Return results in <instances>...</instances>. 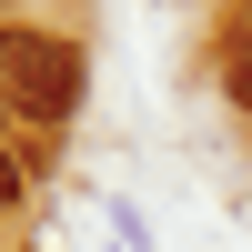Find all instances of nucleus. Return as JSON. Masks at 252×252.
Instances as JSON below:
<instances>
[{
  "mask_svg": "<svg viewBox=\"0 0 252 252\" xmlns=\"http://www.w3.org/2000/svg\"><path fill=\"white\" fill-rule=\"evenodd\" d=\"M0 121H10V101H0Z\"/></svg>",
  "mask_w": 252,
  "mask_h": 252,
  "instance_id": "4",
  "label": "nucleus"
},
{
  "mask_svg": "<svg viewBox=\"0 0 252 252\" xmlns=\"http://www.w3.org/2000/svg\"><path fill=\"white\" fill-rule=\"evenodd\" d=\"M20 192H31V161H20L10 141H0V202H20Z\"/></svg>",
  "mask_w": 252,
  "mask_h": 252,
  "instance_id": "2",
  "label": "nucleus"
},
{
  "mask_svg": "<svg viewBox=\"0 0 252 252\" xmlns=\"http://www.w3.org/2000/svg\"><path fill=\"white\" fill-rule=\"evenodd\" d=\"M222 81H232V101L252 111V51H232V71H222Z\"/></svg>",
  "mask_w": 252,
  "mask_h": 252,
  "instance_id": "3",
  "label": "nucleus"
},
{
  "mask_svg": "<svg viewBox=\"0 0 252 252\" xmlns=\"http://www.w3.org/2000/svg\"><path fill=\"white\" fill-rule=\"evenodd\" d=\"M0 101H10V121H71L81 111V51L51 31H0Z\"/></svg>",
  "mask_w": 252,
  "mask_h": 252,
  "instance_id": "1",
  "label": "nucleus"
}]
</instances>
